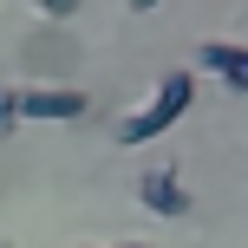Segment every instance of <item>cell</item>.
<instances>
[{"label": "cell", "instance_id": "1", "mask_svg": "<svg viewBox=\"0 0 248 248\" xmlns=\"http://www.w3.org/2000/svg\"><path fill=\"white\" fill-rule=\"evenodd\" d=\"M196 105V72H163L157 85H150V98L137 105L131 118L111 131V144H124V150H137V144H157L163 131H170L176 118Z\"/></svg>", "mask_w": 248, "mask_h": 248}, {"label": "cell", "instance_id": "3", "mask_svg": "<svg viewBox=\"0 0 248 248\" xmlns=\"http://www.w3.org/2000/svg\"><path fill=\"white\" fill-rule=\"evenodd\" d=\"M137 202L150 216H189V189H183V176L170 163L163 170H137Z\"/></svg>", "mask_w": 248, "mask_h": 248}, {"label": "cell", "instance_id": "9", "mask_svg": "<svg viewBox=\"0 0 248 248\" xmlns=\"http://www.w3.org/2000/svg\"><path fill=\"white\" fill-rule=\"evenodd\" d=\"M0 248H13V242H0Z\"/></svg>", "mask_w": 248, "mask_h": 248}, {"label": "cell", "instance_id": "2", "mask_svg": "<svg viewBox=\"0 0 248 248\" xmlns=\"http://www.w3.org/2000/svg\"><path fill=\"white\" fill-rule=\"evenodd\" d=\"M85 111H92V98L72 85H26L20 92V118H33V124H78Z\"/></svg>", "mask_w": 248, "mask_h": 248}, {"label": "cell", "instance_id": "7", "mask_svg": "<svg viewBox=\"0 0 248 248\" xmlns=\"http://www.w3.org/2000/svg\"><path fill=\"white\" fill-rule=\"evenodd\" d=\"M150 7H157V0H124V13H150Z\"/></svg>", "mask_w": 248, "mask_h": 248}, {"label": "cell", "instance_id": "8", "mask_svg": "<svg viewBox=\"0 0 248 248\" xmlns=\"http://www.w3.org/2000/svg\"><path fill=\"white\" fill-rule=\"evenodd\" d=\"M118 248H150V242H118Z\"/></svg>", "mask_w": 248, "mask_h": 248}, {"label": "cell", "instance_id": "6", "mask_svg": "<svg viewBox=\"0 0 248 248\" xmlns=\"http://www.w3.org/2000/svg\"><path fill=\"white\" fill-rule=\"evenodd\" d=\"M13 131H20V92L0 85V137H13Z\"/></svg>", "mask_w": 248, "mask_h": 248}, {"label": "cell", "instance_id": "5", "mask_svg": "<svg viewBox=\"0 0 248 248\" xmlns=\"http://www.w3.org/2000/svg\"><path fill=\"white\" fill-rule=\"evenodd\" d=\"M78 7H85V0H33L39 20H78Z\"/></svg>", "mask_w": 248, "mask_h": 248}, {"label": "cell", "instance_id": "4", "mask_svg": "<svg viewBox=\"0 0 248 248\" xmlns=\"http://www.w3.org/2000/svg\"><path fill=\"white\" fill-rule=\"evenodd\" d=\"M196 65H202V72H216V85L248 92V46H235V39H202Z\"/></svg>", "mask_w": 248, "mask_h": 248}]
</instances>
